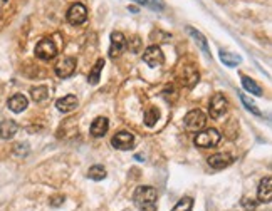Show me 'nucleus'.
<instances>
[{
  "label": "nucleus",
  "instance_id": "f257e3e1",
  "mask_svg": "<svg viewBox=\"0 0 272 211\" xmlns=\"http://www.w3.org/2000/svg\"><path fill=\"white\" fill-rule=\"evenodd\" d=\"M133 201L140 211H156V191L151 186H138Z\"/></svg>",
  "mask_w": 272,
  "mask_h": 211
},
{
  "label": "nucleus",
  "instance_id": "f03ea898",
  "mask_svg": "<svg viewBox=\"0 0 272 211\" xmlns=\"http://www.w3.org/2000/svg\"><path fill=\"white\" fill-rule=\"evenodd\" d=\"M183 124H185V127L188 131H200L204 129L205 124H207V116L204 112L200 111V109H193V111H190L185 116V119H183Z\"/></svg>",
  "mask_w": 272,
  "mask_h": 211
},
{
  "label": "nucleus",
  "instance_id": "7ed1b4c3",
  "mask_svg": "<svg viewBox=\"0 0 272 211\" xmlns=\"http://www.w3.org/2000/svg\"><path fill=\"white\" fill-rule=\"evenodd\" d=\"M220 141V132L210 127V129L202 131L200 134H197L195 137V146L198 148H214V146L219 144Z\"/></svg>",
  "mask_w": 272,
  "mask_h": 211
},
{
  "label": "nucleus",
  "instance_id": "20e7f679",
  "mask_svg": "<svg viewBox=\"0 0 272 211\" xmlns=\"http://www.w3.org/2000/svg\"><path fill=\"white\" fill-rule=\"evenodd\" d=\"M56 54H57V47L50 39L39 40V44L35 45V56L42 59V61H50V59L56 57Z\"/></svg>",
  "mask_w": 272,
  "mask_h": 211
},
{
  "label": "nucleus",
  "instance_id": "39448f33",
  "mask_svg": "<svg viewBox=\"0 0 272 211\" xmlns=\"http://www.w3.org/2000/svg\"><path fill=\"white\" fill-rule=\"evenodd\" d=\"M227 107H229L227 99H225L222 94H214V96H212V99H210V107H209L210 117L212 119L222 117L224 114L227 112Z\"/></svg>",
  "mask_w": 272,
  "mask_h": 211
},
{
  "label": "nucleus",
  "instance_id": "423d86ee",
  "mask_svg": "<svg viewBox=\"0 0 272 211\" xmlns=\"http://www.w3.org/2000/svg\"><path fill=\"white\" fill-rule=\"evenodd\" d=\"M86 19H87V10H86V7L82 5V3L76 2V3H72V5L69 7V10H67V22L71 25L84 24Z\"/></svg>",
  "mask_w": 272,
  "mask_h": 211
},
{
  "label": "nucleus",
  "instance_id": "0eeeda50",
  "mask_svg": "<svg viewBox=\"0 0 272 211\" xmlns=\"http://www.w3.org/2000/svg\"><path fill=\"white\" fill-rule=\"evenodd\" d=\"M143 61L148 64L150 67H160L161 64L165 62V57L158 45H150V47L145 50V54H143Z\"/></svg>",
  "mask_w": 272,
  "mask_h": 211
},
{
  "label": "nucleus",
  "instance_id": "6e6552de",
  "mask_svg": "<svg viewBox=\"0 0 272 211\" xmlns=\"http://www.w3.org/2000/svg\"><path fill=\"white\" fill-rule=\"evenodd\" d=\"M111 143H113L114 148L119 149V151H128V149L133 148V144H135V136L128 131H121L113 137Z\"/></svg>",
  "mask_w": 272,
  "mask_h": 211
},
{
  "label": "nucleus",
  "instance_id": "1a4fd4ad",
  "mask_svg": "<svg viewBox=\"0 0 272 211\" xmlns=\"http://www.w3.org/2000/svg\"><path fill=\"white\" fill-rule=\"evenodd\" d=\"M126 47V39L121 32H113L111 34V45H109V57L116 59L121 56V52Z\"/></svg>",
  "mask_w": 272,
  "mask_h": 211
},
{
  "label": "nucleus",
  "instance_id": "9d476101",
  "mask_svg": "<svg viewBox=\"0 0 272 211\" xmlns=\"http://www.w3.org/2000/svg\"><path fill=\"white\" fill-rule=\"evenodd\" d=\"M257 198H259L261 203H271V200H272V180H271V176H266L264 180L259 183V188H257Z\"/></svg>",
  "mask_w": 272,
  "mask_h": 211
},
{
  "label": "nucleus",
  "instance_id": "9b49d317",
  "mask_svg": "<svg viewBox=\"0 0 272 211\" xmlns=\"http://www.w3.org/2000/svg\"><path fill=\"white\" fill-rule=\"evenodd\" d=\"M74 72H76V59H72V57L64 59V61H61L56 66V74L59 77H62V79L71 77Z\"/></svg>",
  "mask_w": 272,
  "mask_h": 211
},
{
  "label": "nucleus",
  "instance_id": "f8f14e48",
  "mask_svg": "<svg viewBox=\"0 0 272 211\" xmlns=\"http://www.w3.org/2000/svg\"><path fill=\"white\" fill-rule=\"evenodd\" d=\"M234 163V158L229 153H217L209 158V164L214 169H224Z\"/></svg>",
  "mask_w": 272,
  "mask_h": 211
},
{
  "label": "nucleus",
  "instance_id": "ddd939ff",
  "mask_svg": "<svg viewBox=\"0 0 272 211\" xmlns=\"http://www.w3.org/2000/svg\"><path fill=\"white\" fill-rule=\"evenodd\" d=\"M17 129H19V126H17L15 121H12V119H3V121L0 122V137H2V139H12V137L17 134Z\"/></svg>",
  "mask_w": 272,
  "mask_h": 211
},
{
  "label": "nucleus",
  "instance_id": "4468645a",
  "mask_svg": "<svg viewBox=\"0 0 272 211\" xmlns=\"http://www.w3.org/2000/svg\"><path fill=\"white\" fill-rule=\"evenodd\" d=\"M8 109H10L12 112H22L27 109V106H29V101H27L25 96L22 94H13L10 99H8Z\"/></svg>",
  "mask_w": 272,
  "mask_h": 211
},
{
  "label": "nucleus",
  "instance_id": "2eb2a0df",
  "mask_svg": "<svg viewBox=\"0 0 272 211\" xmlns=\"http://www.w3.org/2000/svg\"><path fill=\"white\" fill-rule=\"evenodd\" d=\"M109 129V122L106 117H96L91 124V134L94 137H103Z\"/></svg>",
  "mask_w": 272,
  "mask_h": 211
},
{
  "label": "nucleus",
  "instance_id": "dca6fc26",
  "mask_svg": "<svg viewBox=\"0 0 272 211\" xmlns=\"http://www.w3.org/2000/svg\"><path fill=\"white\" fill-rule=\"evenodd\" d=\"M56 107L61 112H71V111H74V109L77 107V98H76V96H72V94L64 96L62 99H59L57 103H56Z\"/></svg>",
  "mask_w": 272,
  "mask_h": 211
},
{
  "label": "nucleus",
  "instance_id": "f3484780",
  "mask_svg": "<svg viewBox=\"0 0 272 211\" xmlns=\"http://www.w3.org/2000/svg\"><path fill=\"white\" fill-rule=\"evenodd\" d=\"M180 82H182L183 86L187 87H193L198 82V79H200V76H198V72L195 71L193 67H183V72H182V77H180Z\"/></svg>",
  "mask_w": 272,
  "mask_h": 211
},
{
  "label": "nucleus",
  "instance_id": "a211bd4d",
  "mask_svg": "<svg viewBox=\"0 0 272 211\" xmlns=\"http://www.w3.org/2000/svg\"><path fill=\"white\" fill-rule=\"evenodd\" d=\"M242 86H244V89H246L247 93H251L254 96H262V87L257 84L254 79H251V77L244 76L242 77Z\"/></svg>",
  "mask_w": 272,
  "mask_h": 211
},
{
  "label": "nucleus",
  "instance_id": "6ab92c4d",
  "mask_svg": "<svg viewBox=\"0 0 272 211\" xmlns=\"http://www.w3.org/2000/svg\"><path fill=\"white\" fill-rule=\"evenodd\" d=\"M135 2L140 3L143 7L150 8V10H153V12H161V10H165V7H167L163 0H135Z\"/></svg>",
  "mask_w": 272,
  "mask_h": 211
},
{
  "label": "nucleus",
  "instance_id": "aec40b11",
  "mask_svg": "<svg viewBox=\"0 0 272 211\" xmlns=\"http://www.w3.org/2000/svg\"><path fill=\"white\" fill-rule=\"evenodd\" d=\"M220 61H222L227 67H235L242 62V57L237 56V54H230V52H220Z\"/></svg>",
  "mask_w": 272,
  "mask_h": 211
},
{
  "label": "nucleus",
  "instance_id": "412c9836",
  "mask_svg": "<svg viewBox=\"0 0 272 211\" xmlns=\"http://www.w3.org/2000/svg\"><path fill=\"white\" fill-rule=\"evenodd\" d=\"M30 94L35 103H44V101L49 98V89L45 86H37V87H32Z\"/></svg>",
  "mask_w": 272,
  "mask_h": 211
},
{
  "label": "nucleus",
  "instance_id": "4be33fe9",
  "mask_svg": "<svg viewBox=\"0 0 272 211\" xmlns=\"http://www.w3.org/2000/svg\"><path fill=\"white\" fill-rule=\"evenodd\" d=\"M187 32H188V34L192 35L193 39H195V42H197L198 45H200V49L204 50V52H207V54H209V44H207V39L204 37V35H202L200 32H198V30H195V29H193V27H188V29H187Z\"/></svg>",
  "mask_w": 272,
  "mask_h": 211
},
{
  "label": "nucleus",
  "instance_id": "5701e85b",
  "mask_svg": "<svg viewBox=\"0 0 272 211\" xmlns=\"http://www.w3.org/2000/svg\"><path fill=\"white\" fill-rule=\"evenodd\" d=\"M103 67H104V61H103V59H98L96 64H94V67H93V71H91L89 77H87V81H89L91 84H98V82H99V76H101Z\"/></svg>",
  "mask_w": 272,
  "mask_h": 211
},
{
  "label": "nucleus",
  "instance_id": "b1692460",
  "mask_svg": "<svg viewBox=\"0 0 272 211\" xmlns=\"http://www.w3.org/2000/svg\"><path fill=\"white\" fill-rule=\"evenodd\" d=\"M87 178L93 181H101L106 178V169L101 166V164H96V166L89 168V171H87Z\"/></svg>",
  "mask_w": 272,
  "mask_h": 211
},
{
  "label": "nucleus",
  "instance_id": "393cba45",
  "mask_svg": "<svg viewBox=\"0 0 272 211\" xmlns=\"http://www.w3.org/2000/svg\"><path fill=\"white\" fill-rule=\"evenodd\" d=\"M158 119H160V111H158V109L153 107V106L146 109V112H145V124L146 126H150V127L155 126Z\"/></svg>",
  "mask_w": 272,
  "mask_h": 211
},
{
  "label": "nucleus",
  "instance_id": "a878e982",
  "mask_svg": "<svg viewBox=\"0 0 272 211\" xmlns=\"http://www.w3.org/2000/svg\"><path fill=\"white\" fill-rule=\"evenodd\" d=\"M192 208H193V200L190 196H185V198H182L175 205V208L172 211H192Z\"/></svg>",
  "mask_w": 272,
  "mask_h": 211
},
{
  "label": "nucleus",
  "instance_id": "bb28decb",
  "mask_svg": "<svg viewBox=\"0 0 272 211\" xmlns=\"http://www.w3.org/2000/svg\"><path fill=\"white\" fill-rule=\"evenodd\" d=\"M241 101H242V104L246 106L247 111H251L252 114H256V116H261V111H259V109H257V106L254 104L252 101L249 99L246 94H241Z\"/></svg>",
  "mask_w": 272,
  "mask_h": 211
},
{
  "label": "nucleus",
  "instance_id": "cd10ccee",
  "mask_svg": "<svg viewBox=\"0 0 272 211\" xmlns=\"http://www.w3.org/2000/svg\"><path fill=\"white\" fill-rule=\"evenodd\" d=\"M242 206L246 208L247 211H252V210H256V206H257V203L254 201L252 198H244L242 200Z\"/></svg>",
  "mask_w": 272,
  "mask_h": 211
},
{
  "label": "nucleus",
  "instance_id": "c85d7f7f",
  "mask_svg": "<svg viewBox=\"0 0 272 211\" xmlns=\"http://www.w3.org/2000/svg\"><path fill=\"white\" fill-rule=\"evenodd\" d=\"M49 203H50V206H54V208H57V206H61V205L64 203V196H52Z\"/></svg>",
  "mask_w": 272,
  "mask_h": 211
},
{
  "label": "nucleus",
  "instance_id": "c756f323",
  "mask_svg": "<svg viewBox=\"0 0 272 211\" xmlns=\"http://www.w3.org/2000/svg\"><path fill=\"white\" fill-rule=\"evenodd\" d=\"M140 44H141V40L138 39V37H135L133 39V47H130L133 52H138V47H140Z\"/></svg>",
  "mask_w": 272,
  "mask_h": 211
},
{
  "label": "nucleus",
  "instance_id": "7c9ffc66",
  "mask_svg": "<svg viewBox=\"0 0 272 211\" xmlns=\"http://www.w3.org/2000/svg\"><path fill=\"white\" fill-rule=\"evenodd\" d=\"M128 10L133 12V13H136V12H138V8H136V7H133V5H130V7H128Z\"/></svg>",
  "mask_w": 272,
  "mask_h": 211
},
{
  "label": "nucleus",
  "instance_id": "2f4dec72",
  "mask_svg": "<svg viewBox=\"0 0 272 211\" xmlns=\"http://www.w3.org/2000/svg\"><path fill=\"white\" fill-rule=\"evenodd\" d=\"M3 2H7V0H3Z\"/></svg>",
  "mask_w": 272,
  "mask_h": 211
}]
</instances>
